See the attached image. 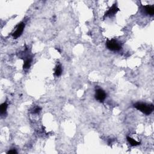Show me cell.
Segmentation results:
<instances>
[{
  "instance_id": "6da1fadb",
  "label": "cell",
  "mask_w": 154,
  "mask_h": 154,
  "mask_svg": "<svg viewBox=\"0 0 154 154\" xmlns=\"http://www.w3.org/2000/svg\"><path fill=\"white\" fill-rule=\"evenodd\" d=\"M134 107L146 115H149L151 114L154 109L153 105L147 104L144 103H136L134 105Z\"/></svg>"
},
{
  "instance_id": "277c9868",
  "label": "cell",
  "mask_w": 154,
  "mask_h": 154,
  "mask_svg": "<svg viewBox=\"0 0 154 154\" xmlns=\"http://www.w3.org/2000/svg\"><path fill=\"white\" fill-rule=\"evenodd\" d=\"M95 96L96 100H98L99 102H102L105 99L107 94H106L104 90L101 89H98L96 90Z\"/></svg>"
},
{
  "instance_id": "8fae6325",
  "label": "cell",
  "mask_w": 154,
  "mask_h": 154,
  "mask_svg": "<svg viewBox=\"0 0 154 154\" xmlns=\"http://www.w3.org/2000/svg\"><path fill=\"white\" fill-rule=\"evenodd\" d=\"M41 110V108H40L39 107H37L36 108H35L34 109V110H33V113L36 114V113H39V112H40V111Z\"/></svg>"
},
{
  "instance_id": "52a82bcc",
  "label": "cell",
  "mask_w": 154,
  "mask_h": 154,
  "mask_svg": "<svg viewBox=\"0 0 154 154\" xmlns=\"http://www.w3.org/2000/svg\"><path fill=\"white\" fill-rule=\"evenodd\" d=\"M31 61H32L31 58H27V59L24 61V65H23L24 69H29V68H30V66H31Z\"/></svg>"
},
{
  "instance_id": "7c38bea8",
  "label": "cell",
  "mask_w": 154,
  "mask_h": 154,
  "mask_svg": "<svg viewBox=\"0 0 154 154\" xmlns=\"http://www.w3.org/2000/svg\"><path fill=\"white\" fill-rule=\"evenodd\" d=\"M7 153L8 154H9V153H17V152H16V150H15V149H12V150H9V151L7 152Z\"/></svg>"
},
{
  "instance_id": "9c48e42d",
  "label": "cell",
  "mask_w": 154,
  "mask_h": 154,
  "mask_svg": "<svg viewBox=\"0 0 154 154\" xmlns=\"http://www.w3.org/2000/svg\"><path fill=\"white\" fill-rule=\"evenodd\" d=\"M62 74V68L60 64H58L56 66L55 69V75H56L57 77H59Z\"/></svg>"
},
{
  "instance_id": "3957f363",
  "label": "cell",
  "mask_w": 154,
  "mask_h": 154,
  "mask_svg": "<svg viewBox=\"0 0 154 154\" xmlns=\"http://www.w3.org/2000/svg\"><path fill=\"white\" fill-rule=\"evenodd\" d=\"M24 28H25L24 23H20L19 24L17 25L16 29L15 31H14L12 34L13 37L15 39H16L19 37H20V36H21V34H23Z\"/></svg>"
},
{
  "instance_id": "5b68a950",
  "label": "cell",
  "mask_w": 154,
  "mask_h": 154,
  "mask_svg": "<svg viewBox=\"0 0 154 154\" xmlns=\"http://www.w3.org/2000/svg\"><path fill=\"white\" fill-rule=\"evenodd\" d=\"M119 11V9L117 7L116 4H114L112 6V7L105 13L104 16V18L106 17H112L114 16L115 14L117 13V12Z\"/></svg>"
},
{
  "instance_id": "30bf717a",
  "label": "cell",
  "mask_w": 154,
  "mask_h": 154,
  "mask_svg": "<svg viewBox=\"0 0 154 154\" xmlns=\"http://www.w3.org/2000/svg\"><path fill=\"white\" fill-rule=\"evenodd\" d=\"M7 107H8V105L7 104V102H4L1 105V107H0V112H1V115L6 114V111H7Z\"/></svg>"
},
{
  "instance_id": "ba28073f",
  "label": "cell",
  "mask_w": 154,
  "mask_h": 154,
  "mask_svg": "<svg viewBox=\"0 0 154 154\" xmlns=\"http://www.w3.org/2000/svg\"><path fill=\"white\" fill-rule=\"evenodd\" d=\"M126 139H127V140H128V142L129 143V144H131L132 146H138V145H140V143L139 142H137V141L135 140L134 139H132V138L130 137H127Z\"/></svg>"
},
{
  "instance_id": "7a4b0ae2",
  "label": "cell",
  "mask_w": 154,
  "mask_h": 154,
  "mask_svg": "<svg viewBox=\"0 0 154 154\" xmlns=\"http://www.w3.org/2000/svg\"><path fill=\"white\" fill-rule=\"evenodd\" d=\"M106 46L108 50L113 51H117L121 50L122 47L120 43H119L117 40H107L106 42Z\"/></svg>"
},
{
  "instance_id": "8992f818",
  "label": "cell",
  "mask_w": 154,
  "mask_h": 154,
  "mask_svg": "<svg viewBox=\"0 0 154 154\" xmlns=\"http://www.w3.org/2000/svg\"><path fill=\"white\" fill-rule=\"evenodd\" d=\"M144 10H145V12L147 15H151L152 16L154 13V7L153 6H143Z\"/></svg>"
}]
</instances>
